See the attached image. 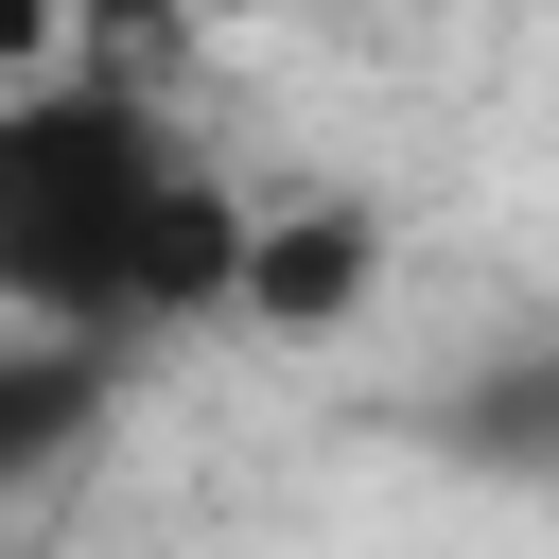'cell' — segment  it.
Wrapping results in <instances>:
<instances>
[{
    "mask_svg": "<svg viewBox=\"0 0 559 559\" xmlns=\"http://www.w3.org/2000/svg\"><path fill=\"white\" fill-rule=\"evenodd\" d=\"M542 402H559V384H542Z\"/></svg>",
    "mask_w": 559,
    "mask_h": 559,
    "instance_id": "5",
    "label": "cell"
},
{
    "mask_svg": "<svg viewBox=\"0 0 559 559\" xmlns=\"http://www.w3.org/2000/svg\"><path fill=\"white\" fill-rule=\"evenodd\" d=\"M105 367H122V349H87V332H52V314H0V489H35L52 454H87Z\"/></svg>",
    "mask_w": 559,
    "mask_h": 559,
    "instance_id": "2",
    "label": "cell"
},
{
    "mask_svg": "<svg viewBox=\"0 0 559 559\" xmlns=\"http://www.w3.org/2000/svg\"><path fill=\"white\" fill-rule=\"evenodd\" d=\"M349 297H367V210H297V227L262 210V227H245V314H280V332H332Z\"/></svg>",
    "mask_w": 559,
    "mask_h": 559,
    "instance_id": "3",
    "label": "cell"
},
{
    "mask_svg": "<svg viewBox=\"0 0 559 559\" xmlns=\"http://www.w3.org/2000/svg\"><path fill=\"white\" fill-rule=\"evenodd\" d=\"M17 70H70V0H0V87Z\"/></svg>",
    "mask_w": 559,
    "mask_h": 559,
    "instance_id": "4",
    "label": "cell"
},
{
    "mask_svg": "<svg viewBox=\"0 0 559 559\" xmlns=\"http://www.w3.org/2000/svg\"><path fill=\"white\" fill-rule=\"evenodd\" d=\"M245 227L262 210H227L140 87H105V70H17L0 87V314L140 349V332L245 297Z\"/></svg>",
    "mask_w": 559,
    "mask_h": 559,
    "instance_id": "1",
    "label": "cell"
}]
</instances>
